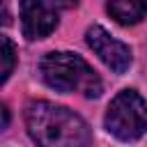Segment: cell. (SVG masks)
Masks as SVG:
<instances>
[{"label": "cell", "instance_id": "obj_5", "mask_svg": "<svg viewBox=\"0 0 147 147\" xmlns=\"http://www.w3.org/2000/svg\"><path fill=\"white\" fill-rule=\"evenodd\" d=\"M62 5L55 2H39V0H25L18 5L21 9V23H23V34L28 41H37L48 37L57 23H60V9Z\"/></svg>", "mask_w": 147, "mask_h": 147}, {"label": "cell", "instance_id": "obj_7", "mask_svg": "<svg viewBox=\"0 0 147 147\" xmlns=\"http://www.w3.org/2000/svg\"><path fill=\"white\" fill-rule=\"evenodd\" d=\"M14 67H16V46L9 37L0 34V87L14 74Z\"/></svg>", "mask_w": 147, "mask_h": 147}, {"label": "cell", "instance_id": "obj_3", "mask_svg": "<svg viewBox=\"0 0 147 147\" xmlns=\"http://www.w3.org/2000/svg\"><path fill=\"white\" fill-rule=\"evenodd\" d=\"M106 131L122 142H133L147 133V103L136 90H122L103 117Z\"/></svg>", "mask_w": 147, "mask_h": 147}, {"label": "cell", "instance_id": "obj_6", "mask_svg": "<svg viewBox=\"0 0 147 147\" xmlns=\"http://www.w3.org/2000/svg\"><path fill=\"white\" fill-rule=\"evenodd\" d=\"M106 11L119 25H136L147 16V2L140 0H115L106 5Z\"/></svg>", "mask_w": 147, "mask_h": 147}, {"label": "cell", "instance_id": "obj_2", "mask_svg": "<svg viewBox=\"0 0 147 147\" xmlns=\"http://www.w3.org/2000/svg\"><path fill=\"white\" fill-rule=\"evenodd\" d=\"M41 78L48 87L64 94H83L87 99H96L103 92V83L99 74L76 53L53 51L46 53L39 62Z\"/></svg>", "mask_w": 147, "mask_h": 147}, {"label": "cell", "instance_id": "obj_1", "mask_svg": "<svg viewBox=\"0 0 147 147\" xmlns=\"http://www.w3.org/2000/svg\"><path fill=\"white\" fill-rule=\"evenodd\" d=\"M25 126L37 147H90L92 142L85 119L51 101L30 103L25 110Z\"/></svg>", "mask_w": 147, "mask_h": 147}, {"label": "cell", "instance_id": "obj_9", "mask_svg": "<svg viewBox=\"0 0 147 147\" xmlns=\"http://www.w3.org/2000/svg\"><path fill=\"white\" fill-rule=\"evenodd\" d=\"M9 23H11V14H9L7 5L0 2V28H5V25H9Z\"/></svg>", "mask_w": 147, "mask_h": 147}, {"label": "cell", "instance_id": "obj_8", "mask_svg": "<svg viewBox=\"0 0 147 147\" xmlns=\"http://www.w3.org/2000/svg\"><path fill=\"white\" fill-rule=\"evenodd\" d=\"M9 122H11V113L5 103H0V131H5L9 126Z\"/></svg>", "mask_w": 147, "mask_h": 147}, {"label": "cell", "instance_id": "obj_4", "mask_svg": "<svg viewBox=\"0 0 147 147\" xmlns=\"http://www.w3.org/2000/svg\"><path fill=\"white\" fill-rule=\"evenodd\" d=\"M85 39H87V46L99 55V60H101L108 69H113L115 74H124V71L131 67V60H133L131 48H129L124 41L110 37L101 25L87 28Z\"/></svg>", "mask_w": 147, "mask_h": 147}]
</instances>
